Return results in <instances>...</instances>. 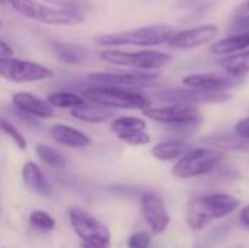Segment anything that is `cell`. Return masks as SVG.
Wrapping results in <instances>:
<instances>
[{
  "instance_id": "obj_1",
  "label": "cell",
  "mask_w": 249,
  "mask_h": 248,
  "mask_svg": "<svg viewBox=\"0 0 249 248\" xmlns=\"http://www.w3.org/2000/svg\"><path fill=\"white\" fill-rule=\"evenodd\" d=\"M239 199L226 193L194 197L187 205L185 221L193 231L204 229L210 222L223 219L239 208Z\"/></svg>"
},
{
  "instance_id": "obj_2",
  "label": "cell",
  "mask_w": 249,
  "mask_h": 248,
  "mask_svg": "<svg viewBox=\"0 0 249 248\" xmlns=\"http://www.w3.org/2000/svg\"><path fill=\"white\" fill-rule=\"evenodd\" d=\"M175 29L168 23L147 25L130 31L101 34L95 37V42L104 47H123V45H136V47H158L171 39Z\"/></svg>"
},
{
  "instance_id": "obj_3",
  "label": "cell",
  "mask_w": 249,
  "mask_h": 248,
  "mask_svg": "<svg viewBox=\"0 0 249 248\" xmlns=\"http://www.w3.org/2000/svg\"><path fill=\"white\" fill-rule=\"evenodd\" d=\"M82 96L90 104L108 107L111 110H144L152 105V99L133 89H124L107 85H93L83 89Z\"/></svg>"
},
{
  "instance_id": "obj_4",
  "label": "cell",
  "mask_w": 249,
  "mask_h": 248,
  "mask_svg": "<svg viewBox=\"0 0 249 248\" xmlns=\"http://www.w3.org/2000/svg\"><path fill=\"white\" fill-rule=\"evenodd\" d=\"M20 16L53 26H73L85 20L82 12L53 7L36 0H6Z\"/></svg>"
},
{
  "instance_id": "obj_5",
  "label": "cell",
  "mask_w": 249,
  "mask_h": 248,
  "mask_svg": "<svg viewBox=\"0 0 249 248\" xmlns=\"http://www.w3.org/2000/svg\"><path fill=\"white\" fill-rule=\"evenodd\" d=\"M225 159L223 151L214 148H196L177 159L171 172L181 180L196 178L213 172Z\"/></svg>"
},
{
  "instance_id": "obj_6",
  "label": "cell",
  "mask_w": 249,
  "mask_h": 248,
  "mask_svg": "<svg viewBox=\"0 0 249 248\" xmlns=\"http://www.w3.org/2000/svg\"><path fill=\"white\" fill-rule=\"evenodd\" d=\"M101 60L114 66L133 67L136 70H159L171 63V56L158 50H142V51H124L108 48L99 53Z\"/></svg>"
},
{
  "instance_id": "obj_7",
  "label": "cell",
  "mask_w": 249,
  "mask_h": 248,
  "mask_svg": "<svg viewBox=\"0 0 249 248\" xmlns=\"http://www.w3.org/2000/svg\"><path fill=\"white\" fill-rule=\"evenodd\" d=\"M69 218L76 235L83 241V244L93 248L111 247V232L105 224L93 218L86 210L73 206L69 210Z\"/></svg>"
},
{
  "instance_id": "obj_8",
  "label": "cell",
  "mask_w": 249,
  "mask_h": 248,
  "mask_svg": "<svg viewBox=\"0 0 249 248\" xmlns=\"http://www.w3.org/2000/svg\"><path fill=\"white\" fill-rule=\"evenodd\" d=\"M143 115L171 126V127H196L201 123V113L196 105L187 104H166L163 107H147Z\"/></svg>"
},
{
  "instance_id": "obj_9",
  "label": "cell",
  "mask_w": 249,
  "mask_h": 248,
  "mask_svg": "<svg viewBox=\"0 0 249 248\" xmlns=\"http://www.w3.org/2000/svg\"><path fill=\"white\" fill-rule=\"evenodd\" d=\"M0 76L15 83H29L50 79L54 76V72L31 60L4 56L0 57Z\"/></svg>"
},
{
  "instance_id": "obj_10",
  "label": "cell",
  "mask_w": 249,
  "mask_h": 248,
  "mask_svg": "<svg viewBox=\"0 0 249 248\" xmlns=\"http://www.w3.org/2000/svg\"><path fill=\"white\" fill-rule=\"evenodd\" d=\"M155 98L163 104H222L231 99V95L226 91H201L194 88H174L163 89L155 94Z\"/></svg>"
},
{
  "instance_id": "obj_11",
  "label": "cell",
  "mask_w": 249,
  "mask_h": 248,
  "mask_svg": "<svg viewBox=\"0 0 249 248\" xmlns=\"http://www.w3.org/2000/svg\"><path fill=\"white\" fill-rule=\"evenodd\" d=\"M88 79L96 85L117 86L124 89H137L153 85L159 76L153 70H137V72H99L92 73Z\"/></svg>"
},
{
  "instance_id": "obj_12",
  "label": "cell",
  "mask_w": 249,
  "mask_h": 248,
  "mask_svg": "<svg viewBox=\"0 0 249 248\" xmlns=\"http://www.w3.org/2000/svg\"><path fill=\"white\" fill-rule=\"evenodd\" d=\"M219 35V28L214 23L198 25L179 32H174L168 44L179 50H193L213 41Z\"/></svg>"
},
{
  "instance_id": "obj_13",
  "label": "cell",
  "mask_w": 249,
  "mask_h": 248,
  "mask_svg": "<svg viewBox=\"0 0 249 248\" xmlns=\"http://www.w3.org/2000/svg\"><path fill=\"white\" fill-rule=\"evenodd\" d=\"M241 77L229 75L226 72H207V73H191L182 79V83L188 88L201 91H226L241 85Z\"/></svg>"
},
{
  "instance_id": "obj_14",
  "label": "cell",
  "mask_w": 249,
  "mask_h": 248,
  "mask_svg": "<svg viewBox=\"0 0 249 248\" xmlns=\"http://www.w3.org/2000/svg\"><path fill=\"white\" fill-rule=\"evenodd\" d=\"M142 213L149 225L152 234L160 235L165 232V229L171 224V216L166 210V206L163 200L153 193H146L142 196Z\"/></svg>"
},
{
  "instance_id": "obj_15",
  "label": "cell",
  "mask_w": 249,
  "mask_h": 248,
  "mask_svg": "<svg viewBox=\"0 0 249 248\" xmlns=\"http://www.w3.org/2000/svg\"><path fill=\"white\" fill-rule=\"evenodd\" d=\"M13 105L26 115L34 118H50L54 115V107L31 92H16L12 95Z\"/></svg>"
},
{
  "instance_id": "obj_16",
  "label": "cell",
  "mask_w": 249,
  "mask_h": 248,
  "mask_svg": "<svg viewBox=\"0 0 249 248\" xmlns=\"http://www.w3.org/2000/svg\"><path fill=\"white\" fill-rule=\"evenodd\" d=\"M50 136L57 143L73 148V149H82L90 145V137L83 133L82 130H77L67 124H54L50 127Z\"/></svg>"
},
{
  "instance_id": "obj_17",
  "label": "cell",
  "mask_w": 249,
  "mask_h": 248,
  "mask_svg": "<svg viewBox=\"0 0 249 248\" xmlns=\"http://www.w3.org/2000/svg\"><path fill=\"white\" fill-rule=\"evenodd\" d=\"M22 180L23 184L34 193L42 196V197H50L53 194V189L50 186V183L47 181V178L44 177L41 168L32 162L28 161L23 168H22Z\"/></svg>"
},
{
  "instance_id": "obj_18",
  "label": "cell",
  "mask_w": 249,
  "mask_h": 248,
  "mask_svg": "<svg viewBox=\"0 0 249 248\" xmlns=\"http://www.w3.org/2000/svg\"><path fill=\"white\" fill-rule=\"evenodd\" d=\"M191 149H193L191 143L181 140V139H177V140H163V142L156 143L152 148L150 153L158 161L168 162V161L179 159L181 156H184Z\"/></svg>"
},
{
  "instance_id": "obj_19",
  "label": "cell",
  "mask_w": 249,
  "mask_h": 248,
  "mask_svg": "<svg viewBox=\"0 0 249 248\" xmlns=\"http://www.w3.org/2000/svg\"><path fill=\"white\" fill-rule=\"evenodd\" d=\"M70 114L80 121L89 124H101L114 117V110L96 104H83L80 107L70 110Z\"/></svg>"
},
{
  "instance_id": "obj_20",
  "label": "cell",
  "mask_w": 249,
  "mask_h": 248,
  "mask_svg": "<svg viewBox=\"0 0 249 248\" xmlns=\"http://www.w3.org/2000/svg\"><path fill=\"white\" fill-rule=\"evenodd\" d=\"M245 48H249V29L235 32L233 35L219 39L216 44L212 45V53L217 56H229Z\"/></svg>"
},
{
  "instance_id": "obj_21",
  "label": "cell",
  "mask_w": 249,
  "mask_h": 248,
  "mask_svg": "<svg viewBox=\"0 0 249 248\" xmlns=\"http://www.w3.org/2000/svg\"><path fill=\"white\" fill-rule=\"evenodd\" d=\"M50 47H51V51L55 54V57L64 64H80L88 57V53L83 47L71 44V42L53 41L50 42Z\"/></svg>"
},
{
  "instance_id": "obj_22",
  "label": "cell",
  "mask_w": 249,
  "mask_h": 248,
  "mask_svg": "<svg viewBox=\"0 0 249 248\" xmlns=\"http://www.w3.org/2000/svg\"><path fill=\"white\" fill-rule=\"evenodd\" d=\"M204 143L219 151H247L249 149V140L242 139L236 133L212 134L204 139Z\"/></svg>"
},
{
  "instance_id": "obj_23",
  "label": "cell",
  "mask_w": 249,
  "mask_h": 248,
  "mask_svg": "<svg viewBox=\"0 0 249 248\" xmlns=\"http://www.w3.org/2000/svg\"><path fill=\"white\" fill-rule=\"evenodd\" d=\"M219 66L229 75L242 77L249 73V48L242 51H238L235 54H229L226 58H223Z\"/></svg>"
},
{
  "instance_id": "obj_24",
  "label": "cell",
  "mask_w": 249,
  "mask_h": 248,
  "mask_svg": "<svg viewBox=\"0 0 249 248\" xmlns=\"http://www.w3.org/2000/svg\"><path fill=\"white\" fill-rule=\"evenodd\" d=\"M47 101L54 108H60V110H73L76 107L86 104V99L82 95L73 92H51L47 96Z\"/></svg>"
},
{
  "instance_id": "obj_25",
  "label": "cell",
  "mask_w": 249,
  "mask_h": 248,
  "mask_svg": "<svg viewBox=\"0 0 249 248\" xmlns=\"http://www.w3.org/2000/svg\"><path fill=\"white\" fill-rule=\"evenodd\" d=\"M147 124L143 118L134 117V115H124V117H117L111 123V132L117 136L131 133V132H139V130H146Z\"/></svg>"
},
{
  "instance_id": "obj_26",
  "label": "cell",
  "mask_w": 249,
  "mask_h": 248,
  "mask_svg": "<svg viewBox=\"0 0 249 248\" xmlns=\"http://www.w3.org/2000/svg\"><path fill=\"white\" fill-rule=\"evenodd\" d=\"M35 152H36L38 158L41 159V162H44L45 165H48L51 168H64L66 167L64 156L51 146L39 143L35 146Z\"/></svg>"
},
{
  "instance_id": "obj_27",
  "label": "cell",
  "mask_w": 249,
  "mask_h": 248,
  "mask_svg": "<svg viewBox=\"0 0 249 248\" xmlns=\"http://www.w3.org/2000/svg\"><path fill=\"white\" fill-rule=\"evenodd\" d=\"M0 130L12 139V142L18 146V149H20V151L26 149L28 143H26L25 136L10 121H7L6 118H0Z\"/></svg>"
},
{
  "instance_id": "obj_28",
  "label": "cell",
  "mask_w": 249,
  "mask_h": 248,
  "mask_svg": "<svg viewBox=\"0 0 249 248\" xmlns=\"http://www.w3.org/2000/svg\"><path fill=\"white\" fill-rule=\"evenodd\" d=\"M29 222L41 231H53L55 228V221L44 210H35L29 216Z\"/></svg>"
},
{
  "instance_id": "obj_29",
  "label": "cell",
  "mask_w": 249,
  "mask_h": 248,
  "mask_svg": "<svg viewBox=\"0 0 249 248\" xmlns=\"http://www.w3.org/2000/svg\"><path fill=\"white\" fill-rule=\"evenodd\" d=\"M48 3L53 7H60V9H69V10H77V12H85L90 9V0H42Z\"/></svg>"
},
{
  "instance_id": "obj_30",
  "label": "cell",
  "mask_w": 249,
  "mask_h": 248,
  "mask_svg": "<svg viewBox=\"0 0 249 248\" xmlns=\"http://www.w3.org/2000/svg\"><path fill=\"white\" fill-rule=\"evenodd\" d=\"M233 29L236 32L249 29V0H245L242 4L238 6V10L233 15Z\"/></svg>"
},
{
  "instance_id": "obj_31",
  "label": "cell",
  "mask_w": 249,
  "mask_h": 248,
  "mask_svg": "<svg viewBox=\"0 0 249 248\" xmlns=\"http://www.w3.org/2000/svg\"><path fill=\"white\" fill-rule=\"evenodd\" d=\"M121 142L130 145V146H144L149 145L152 142V137L149 133H146V130H139V132H131V133H125V134H120L117 136Z\"/></svg>"
},
{
  "instance_id": "obj_32",
  "label": "cell",
  "mask_w": 249,
  "mask_h": 248,
  "mask_svg": "<svg viewBox=\"0 0 249 248\" xmlns=\"http://www.w3.org/2000/svg\"><path fill=\"white\" fill-rule=\"evenodd\" d=\"M150 244H152V238L147 232H136L130 235L127 241L128 248H150Z\"/></svg>"
},
{
  "instance_id": "obj_33",
  "label": "cell",
  "mask_w": 249,
  "mask_h": 248,
  "mask_svg": "<svg viewBox=\"0 0 249 248\" xmlns=\"http://www.w3.org/2000/svg\"><path fill=\"white\" fill-rule=\"evenodd\" d=\"M235 133L238 136H241L242 139L249 140V117H245V118L239 120L235 124Z\"/></svg>"
},
{
  "instance_id": "obj_34",
  "label": "cell",
  "mask_w": 249,
  "mask_h": 248,
  "mask_svg": "<svg viewBox=\"0 0 249 248\" xmlns=\"http://www.w3.org/2000/svg\"><path fill=\"white\" fill-rule=\"evenodd\" d=\"M239 221H241V224L245 228H249V205H247L245 208H242V210L239 213Z\"/></svg>"
},
{
  "instance_id": "obj_35",
  "label": "cell",
  "mask_w": 249,
  "mask_h": 248,
  "mask_svg": "<svg viewBox=\"0 0 249 248\" xmlns=\"http://www.w3.org/2000/svg\"><path fill=\"white\" fill-rule=\"evenodd\" d=\"M4 56H13V48L3 39H0V57H4Z\"/></svg>"
},
{
  "instance_id": "obj_36",
  "label": "cell",
  "mask_w": 249,
  "mask_h": 248,
  "mask_svg": "<svg viewBox=\"0 0 249 248\" xmlns=\"http://www.w3.org/2000/svg\"><path fill=\"white\" fill-rule=\"evenodd\" d=\"M82 248H93V247H90V246H86V244H83V246H82Z\"/></svg>"
},
{
  "instance_id": "obj_37",
  "label": "cell",
  "mask_w": 249,
  "mask_h": 248,
  "mask_svg": "<svg viewBox=\"0 0 249 248\" xmlns=\"http://www.w3.org/2000/svg\"><path fill=\"white\" fill-rule=\"evenodd\" d=\"M1 3H6V0H0V4H1Z\"/></svg>"
},
{
  "instance_id": "obj_38",
  "label": "cell",
  "mask_w": 249,
  "mask_h": 248,
  "mask_svg": "<svg viewBox=\"0 0 249 248\" xmlns=\"http://www.w3.org/2000/svg\"><path fill=\"white\" fill-rule=\"evenodd\" d=\"M0 25H1V19H0Z\"/></svg>"
}]
</instances>
